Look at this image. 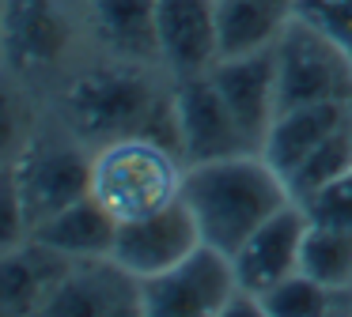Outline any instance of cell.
<instances>
[{
    "label": "cell",
    "instance_id": "cell-21",
    "mask_svg": "<svg viewBox=\"0 0 352 317\" xmlns=\"http://www.w3.org/2000/svg\"><path fill=\"white\" fill-rule=\"evenodd\" d=\"M337 294L329 287L314 283L311 276L296 272V276L280 279L261 294V317H311V314H329Z\"/></svg>",
    "mask_w": 352,
    "mask_h": 317
},
{
    "label": "cell",
    "instance_id": "cell-12",
    "mask_svg": "<svg viewBox=\"0 0 352 317\" xmlns=\"http://www.w3.org/2000/svg\"><path fill=\"white\" fill-rule=\"evenodd\" d=\"M216 91L223 95L235 125L243 128V136L250 140V148L258 151L265 140L273 117L280 113V91H276V57L273 49L258 53H235V57H220L212 68Z\"/></svg>",
    "mask_w": 352,
    "mask_h": 317
},
{
    "label": "cell",
    "instance_id": "cell-4",
    "mask_svg": "<svg viewBox=\"0 0 352 317\" xmlns=\"http://www.w3.org/2000/svg\"><path fill=\"white\" fill-rule=\"evenodd\" d=\"M280 110L352 98V53L307 19H292L273 45Z\"/></svg>",
    "mask_w": 352,
    "mask_h": 317
},
{
    "label": "cell",
    "instance_id": "cell-23",
    "mask_svg": "<svg viewBox=\"0 0 352 317\" xmlns=\"http://www.w3.org/2000/svg\"><path fill=\"white\" fill-rule=\"evenodd\" d=\"M27 238H31V219H27L23 196L16 185V170L0 166V253L16 249Z\"/></svg>",
    "mask_w": 352,
    "mask_h": 317
},
{
    "label": "cell",
    "instance_id": "cell-5",
    "mask_svg": "<svg viewBox=\"0 0 352 317\" xmlns=\"http://www.w3.org/2000/svg\"><path fill=\"white\" fill-rule=\"evenodd\" d=\"M243 291L231 253L201 242L175 268L140 283V314L148 317H223L228 302Z\"/></svg>",
    "mask_w": 352,
    "mask_h": 317
},
{
    "label": "cell",
    "instance_id": "cell-19",
    "mask_svg": "<svg viewBox=\"0 0 352 317\" xmlns=\"http://www.w3.org/2000/svg\"><path fill=\"white\" fill-rule=\"evenodd\" d=\"M299 272L329 287L333 294L352 291V231L311 219L303 253H299Z\"/></svg>",
    "mask_w": 352,
    "mask_h": 317
},
{
    "label": "cell",
    "instance_id": "cell-16",
    "mask_svg": "<svg viewBox=\"0 0 352 317\" xmlns=\"http://www.w3.org/2000/svg\"><path fill=\"white\" fill-rule=\"evenodd\" d=\"M31 238L42 242L46 249H54V253L69 257V261H91V257L114 253L118 219L87 193L80 200H72L69 208L42 219L38 226H31Z\"/></svg>",
    "mask_w": 352,
    "mask_h": 317
},
{
    "label": "cell",
    "instance_id": "cell-15",
    "mask_svg": "<svg viewBox=\"0 0 352 317\" xmlns=\"http://www.w3.org/2000/svg\"><path fill=\"white\" fill-rule=\"evenodd\" d=\"M344 125V102H311V106H288L273 117L265 140H261V155L269 158L280 178H288L314 148L329 140L337 128Z\"/></svg>",
    "mask_w": 352,
    "mask_h": 317
},
{
    "label": "cell",
    "instance_id": "cell-10",
    "mask_svg": "<svg viewBox=\"0 0 352 317\" xmlns=\"http://www.w3.org/2000/svg\"><path fill=\"white\" fill-rule=\"evenodd\" d=\"M307 226H311V211L296 200L284 204L276 215H269L265 223L231 253L239 287H243L246 294H254V298H261L269 287H276L280 279L296 276Z\"/></svg>",
    "mask_w": 352,
    "mask_h": 317
},
{
    "label": "cell",
    "instance_id": "cell-18",
    "mask_svg": "<svg viewBox=\"0 0 352 317\" xmlns=\"http://www.w3.org/2000/svg\"><path fill=\"white\" fill-rule=\"evenodd\" d=\"M296 19V0H220V57L273 49Z\"/></svg>",
    "mask_w": 352,
    "mask_h": 317
},
{
    "label": "cell",
    "instance_id": "cell-7",
    "mask_svg": "<svg viewBox=\"0 0 352 317\" xmlns=\"http://www.w3.org/2000/svg\"><path fill=\"white\" fill-rule=\"evenodd\" d=\"M72 49V23L61 0H0V64L16 80L42 75Z\"/></svg>",
    "mask_w": 352,
    "mask_h": 317
},
{
    "label": "cell",
    "instance_id": "cell-9",
    "mask_svg": "<svg viewBox=\"0 0 352 317\" xmlns=\"http://www.w3.org/2000/svg\"><path fill=\"white\" fill-rule=\"evenodd\" d=\"M201 226L193 219V211L186 208L182 196H175L170 204L144 215H133L125 223H118L114 238V261L122 264L129 276H137L140 283L160 272L175 268L182 257H190L201 246Z\"/></svg>",
    "mask_w": 352,
    "mask_h": 317
},
{
    "label": "cell",
    "instance_id": "cell-6",
    "mask_svg": "<svg viewBox=\"0 0 352 317\" xmlns=\"http://www.w3.org/2000/svg\"><path fill=\"white\" fill-rule=\"evenodd\" d=\"M16 185L31 226L50 219L54 211L69 208L72 200L91 193V148L69 132V140H38L12 163Z\"/></svg>",
    "mask_w": 352,
    "mask_h": 317
},
{
    "label": "cell",
    "instance_id": "cell-25",
    "mask_svg": "<svg viewBox=\"0 0 352 317\" xmlns=\"http://www.w3.org/2000/svg\"><path fill=\"white\" fill-rule=\"evenodd\" d=\"M307 211H311V219H318V223H333V226L352 231V170L344 174L341 181H333L326 193L314 196V200L307 204Z\"/></svg>",
    "mask_w": 352,
    "mask_h": 317
},
{
    "label": "cell",
    "instance_id": "cell-17",
    "mask_svg": "<svg viewBox=\"0 0 352 317\" xmlns=\"http://www.w3.org/2000/svg\"><path fill=\"white\" fill-rule=\"evenodd\" d=\"M69 257L46 249L42 242L27 238L16 249L0 253V309H16V314H42L46 298L61 276L69 272Z\"/></svg>",
    "mask_w": 352,
    "mask_h": 317
},
{
    "label": "cell",
    "instance_id": "cell-1",
    "mask_svg": "<svg viewBox=\"0 0 352 317\" xmlns=\"http://www.w3.org/2000/svg\"><path fill=\"white\" fill-rule=\"evenodd\" d=\"M152 68L155 64H133V60L110 57L107 64L72 75L61 91L65 128L87 148L122 140V136H152L178 151L170 80L163 87L152 75Z\"/></svg>",
    "mask_w": 352,
    "mask_h": 317
},
{
    "label": "cell",
    "instance_id": "cell-24",
    "mask_svg": "<svg viewBox=\"0 0 352 317\" xmlns=\"http://www.w3.org/2000/svg\"><path fill=\"white\" fill-rule=\"evenodd\" d=\"M296 15L352 53V0H296Z\"/></svg>",
    "mask_w": 352,
    "mask_h": 317
},
{
    "label": "cell",
    "instance_id": "cell-14",
    "mask_svg": "<svg viewBox=\"0 0 352 317\" xmlns=\"http://www.w3.org/2000/svg\"><path fill=\"white\" fill-rule=\"evenodd\" d=\"M87 30L107 57L160 68L155 0H87Z\"/></svg>",
    "mask_w": 352,
    "mask_h": 317
},
{
    "label": "cell",
    "instance_id": "cell-20",
    "mask_svg": "<svg viewBox=\"0 0 352 317\" xmlns=\"http://www.w3.org/2000/svg\"><path fill=\"white\" fill-rule=\"evenodd\" d=\"M349 170H352V140H349V128L341 125L322 148H314L311 155L284 178V185H288L292 200L307 208L314 196L326 193V189L333 185V181H341Z\"/></svg>",
    "mask_w": 352,
    "mask_h": 317
},
{
    "label": "cell",
    "instance_id": "cell-11",
    "mask_svg": "<svg viewBox=\"0 0 352 317\" xmlns=\"http://www.w3.org/2000/svg\"><path fill=\"white\" fill-rule=\"evenodd\" d=\"M155 27L167 80L201 75L220 60V0H155Z\"/></svg>",
    "mask_w": 352,
    "mask_h": 317
},
{
    "label": "cell",
    "instance_id": "cell-8",
    "mask_svg": "<svg viewBox=\"0 0 352 317\" xmlns=\"http://www.w3.org/2000/svg\"><path fill=\"white\" fill-rule=\"evenodd\" d=\"M170 102H175L178 155H182L186 166L239 155V151H254L208 72L170 80Z\"/></svg>",
    "mask_w": 352,
    "mask_h": 317
},
{
    "label": "cell",
    "instance_id": "cell-2",
    "mask_svg": "<svg viewBox=\"0 0 352 317\" xmlns=\"http://www.w3.org/2000/svg\"><path fill=\"white\" fill-rule=\"evenodd\" d=\"M178 196L197 219L205 246H216L223 253H235L269 215L292 204L284 178L261 151H239L186 166Z\"/></svg>",
    "mask_w": 352,
    "mask_h": 317
},
{
    "label": "cell",
    "instance_id": "cell-26",
    "mask_svg": "<svg viewBox=\"0 0 352 317\" xmlns=\"http://www.w3.org/2000/svg\"><path fill=\"white\" fill-rule=\"evenodd\" d=\"M344 128H349V140H352V98L344 102Z\"/></svg>",
    "mask_w": 352,
    "mask_h": 317
},
{
    "label": "cell",
    "instance_id": "cell-13",
    "mask_svg": "<svg viewBox=\"0 0 352 317\" xmlns=\"http://www.w3.org/2000/svg\"><path fill=\"white\" fill-rule=\"evenodd\" d=\"M42 314H140V279L114 257L72 261Z\"/></svg>",
    "mask_w": 352,
    "mask_h": 317
},
{
    "label": "cell",
    "instance_id": "cell-22",
    "mask_svg": "<svg viewBox=\"0 0 352 317\" xmlns=\"http://www.w3.org/2000/svg\"><path fill=\"white\" fill-rule=\"evenodd\" d=\"M34 140L31 113L16 87V75L0 64V166H12Z\"/></svg>",
    "mask_w": 352,
    "mask_h": 317
},
{
    "label": "cell",
    "instance_id": "cell-3",
    "mask_svg": "<svg viewBox=\"0 0 352 317\" xmlns=\"http://www.w3.org/2000/svg\"><path fill=\"white\" fill-rule=\"evenodd\" d=\"M186 163L152 136H122L91 148V196L118 219L144 215L182 193Z\"/></svg>",
    "mask_w": 352,
    "mask_h": 317
}]
</instances>
